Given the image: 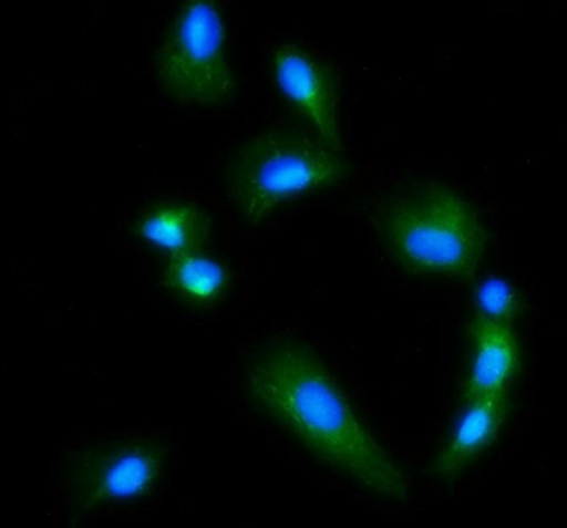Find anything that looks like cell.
<instances>
[{
	"label": "cell",
	"instance_id": "obj_1",
	"mask_svg": "<svg viewBox=\"0 0 567 528\" xmlns=\"http://www.w3.org/2000/svg\"><path fill=\"white\" fill-rule=\"evenodd\" d=\"M237 417L328 488L398 510L414 484L349 366L320 335L276 323L241 339L230 366Z\"/></svg>",
	"mask_w": 567,
	"mask_h": 528
},
{
	"label": "cell",
	"instance_id": "obj_2",
	"mask_svg": "<svg viewBox=\"0 0 567 528\" xmlns=\"http://www.w3.org/2000/svg\"><path fill=\"white\" fill-rule=\"evenodd\" d=\"M378 263L415 284L468 286L492 245L477 199L443 178L363 173L344 203Z\"/></svg>",
	"mask_w": 567,
	"mask_h": 528
},
{
	"label": "cell",
	"instance_id": "obj_3",
	"mask_svg": "<svg viewBox=\"0 0 567 528\" xmlns=\"http://www.w3.org/2000/svg\"><path fill=\"white\" fill-rule=\"evenodd\" d=\"M365 170L355 152L262 115L227 139L213 177L230 227L245 240L276 232L311 209L344 205Z\"/></svg>",
	"mask_w": 567,
	"mask_h": 528
},
{
	"label": "cell",
	"instance_id": "obj_4",
	"mask_svg": "<svg viewBox=\"0 0 567 528\" xmlns=\"http://www.w3.org/2000/svg\"><path fill=\"white\" fill-rule=\"evenodd\" d=\"M181 465L173 429H104L65 441L49 465L52 514L83 528L163 505Z\"/></svg>",
	"mask_w": 567,
	"mask_h": 528
},
{
	"label": "cell",
	"instance_id": "obj_5",
	"mask_svg": "<svg viewBox=\"0 0 567 528\" xmlns=\"http://www.w3.org/2000/svg\"><path fill=\"white\" fill-rule=\"evenodd\" d=\"M148 76L159 106L185 118H224L248 101L239 19L226 0L169 2L154 31Z\"/></svg>",
	"mask_w": 567,
	"mask_h": 528
},
{
	"label": "cell",
	"instance_id": "obj_6",
	"mask_svg": "<svg viewBox=\"0 0 567 528\" xmlns=\"http://www.w3.org/2000/svg\"><path fill=\"white\" fill-rule=\"evenodd\" d=\"M261 90L268 117L355 152L350 72L328 49L300 34H272L261 49Z\"/></svg>",
	"mask_w": 567,
	"mask_h": 528
},
{
	"label": "cell",
	"instance_id": "obj_7",
	"mask_svg": "<svg viewBox=\"0 0 567 528\" xmlns=\"http://www.w3.org/2000/svg\"><path fill=\"white\" fill-rule=\"evenodd\" d=\"M229 234L236 232L215 191L174 184L153 185L132 199L115 226L138 275Z\"/></svg>",
	"mask_w": 567,
	"mask_h": 528
},
{
	"label": "cell",
	"instance_id": "obj_8",
	"mask_svg": "<svg viewBox=\"0 0 567 528\" xmlns=\"http://www.w3.org/2000/svg\"><path fill=\"white\" fill-rule=\"evenodd\" d=\"M236 234L140 272L157 309L188 323L226 317L247 284V263Z\"/></svg>",
	"mask_w": 567,
	"mask_h": 528
},
{
	"label": "cell",
	"instance_id": "obj_9",
	"mask_svg": "<svg viewBox=\"0 0 567 528\" xmlns=\"http://www.w3.org/2000/svg\"><path fill=\"white\" fill-rule=\"evenodd\" d=\"M524 362L520 328L492 323L472 314L465 331L462 402L511 393L523 373Z\"/></svg>",
	"mask_w": 567,
	"mask_h": 528
},
{
	"label": "cell",
	"instance_id": "obj_10",
	"mask_svg": "<svg viewBox=\"0 0 567 528\" xmlns=\"http://www.w3.org/2000/svg\"><path fill=\"white\" fill-rule=\"evenodd\" d=\"M511 407V393L462 402L461 414L433 457L430 474L437 480L451 482L471 470L502 439Z\"/></svg>",
	"mask_w": 567,
	"mask_h": 528
},
{
	"label": "cell",
	"instance_id": "obj_11",
	"mask_svg": "<svg viewBox=\"0 0 567 528\" xmlns=\"http://www.w3.org/2000/svg\"><path fill=\"white\" fill-rule=\"evenodd\" d=\"M472 287V314L506 324L523 328V321L530 311L527 290L503 272H478L468 284Z\"/></svg>",
	"mask_w": 567,
	"mask_h": 528
}]
</instances>
